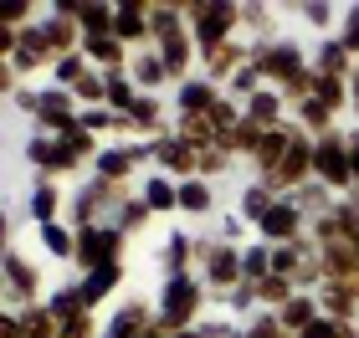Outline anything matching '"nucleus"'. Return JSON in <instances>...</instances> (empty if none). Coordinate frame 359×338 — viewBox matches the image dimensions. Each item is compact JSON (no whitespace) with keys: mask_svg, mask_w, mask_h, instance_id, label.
Here are the masks:
<instances>
[{"mask_svg":"<svg viewBox=\"0 0 359 338\" xmlns=\"http://www.w3.org/2000/svg\"><path fill=\"white\" fill-rule=\"evenodd\" d=\"M252 62H257V67H262L267 87H277V92H283V98H287V92L298 87V83H303L308 72H313V57H308L303 46L292 41V36H277V41H262V46L252 41Z\"/></svg>","mask_w":359,"mask_h":338,"instance_id":"f257e3e1","label":"nucleus"},{"mask_svg":"<svg viewBox=\"0 0 359 338\" xmlns=\"http://www.w3.org/2000/svg\"><path fill=\"white\" fill-rule=\"evenodd\" d=\"M185 21H190V41L201 46V57H205V52H216V46L236 41L241 6H236V0H190Z\"/></svg>","mask_w":359,"mask_h":338,"instance_id":"f03ea898","label":"nucleus"},{"mask_svg":"<svg viewBox=\"0 0 359 338\" xmlns=\"http://www.w3.org/2000/svg\"><path fill=\"white\" fill-rule=\"evenodd\" d=\"M201 302H205V282L201 277H165V287H159V323H165L170 333H185L201 323Z\"/></svg>","mask_w":359,"mask_h":338,"instance_id":"7ed1b4c3","label":"nucleus"},{"mask_svg":"<svg viewBox=\"0 0 359 338\" xmlns=\"http://www.w3.org/2000/svg\"><path fill=\"white\" fill-rule=\"evenodd\" d=\"M195 262H201V282L221 297L247 282L241 277V246H231V241H221V236H195Z\"/></svg>","mask_w":359,"mask_h":338,"instance_id":"20e7f679","label":"nucleus"},{"mask_svg":"<svg viewBox=\"0 0 359 338\" xmlns=\"http://www.w3.org/2000/svg\"><path fill=\"white\" fill-rule=\"evenodd\" d=\"M313 180L329 185L334 195H349L354 185V164H349V134H339V128H329V134L313 139Z\"/></svg>","mask_w":359,"mask_h":338,"instance_id":"39448f33","label":"nucleus"},{"mask_svg":"<svg viewBox=\"0 0 359 338\" xmlns=\"http://www.w3.org/2000/svg\"><path fill=\"white\" fill-rule=\"evenodd\" d=\"M77 118H83V103H77L67 87L52 83V87L36 92V108H31V123H36V134H57V139H62Z\"/></svg>","mask_w":359,"mask_h":338,"instance_id":"423d86ee","label":"nucleus"},{"mask_svg":"<svg viewBox=\"0 0 359 338\" xmlns=\"http://www.w3.org/2000/svg\"><path fill=\"white\" fill-rule=\"evenodd\" d=\"M123 241H128V236H123L113 220L77 231V272H93V267H113V262H123Z\"/></svg>","mask_w":359,"mask_h":338,"instance_id":"0eeeda50","label":"nucleus"},{"mask_svg":"<svg viewBox=\"0 0 359 338\" xmlns=\"http://www.w3.org/2000/svg\"><path fill=\"white\" fill-rule=\"evenodd\" d=\"M303 236H308V216L292 205V195H277V205L257 220V241H267V246H292Z\"/></svg>","mask_w":359,"mask_h":338,"instance_id":"6e6552de","label":"nucleus"},{"mask_svg":"<svg viewBox=\"0 0 359 338\" xmlns=\"http://www.w3.org/2000/svg\"><path fill=\"white\" fill-rule=\"evenodd\" d=\"M149 154H154V169L170 174V180H201V154H195L175 128L159 134V139H149Z\"/></svg>","mask_w":359,"mask_h":338,"instance_id":"1a4fd4ad","label":"nucleus"},{"mask_svg":"<svg viewBox=\"0 0 359 338\" xmlns=\"http://www.w3.org/2000/svg\"><path fill=\"white\" fill-rule=\"evenodd\" d=\"M6 308L11 313H21V308H31V302H41L36 293H41V272H36V262H26L21 251H6Z\"/></svg>","mask_w":359,"mask_h":338,"instance_id":"9d476101","label":"nucleus"},{"mask_svg":"<svg viewBox=\"0 0 359 338\" xmlns=\"http://www.w3.org/2000/svg\"><path fill=\"white\" fill-rule=\"evenodd\" d=\"M149 143H108V149L103 154H97L93 159V174H97V180H113V185H128V180H134V169L139 164H149Z\"/></svg>","mask_w":359,"mask_h":338,"instance_id":"9b49d317","label":"nucleus"},{"mask_svg":"<svg viewBox=\"0 0 359 338\" xmlns=\"http://www.w3.org/2000/svg\"><path fill=\"white\" fill-rule=\"evenodd\" d=\"M26 159L36 164V174H46V180H52V174H72V169H77V159L67 154V143H62L57 134H31V139H26Z\"/></svg>","mask_w":359,"mask_h":338,"instance_id":"f8f14e48","label":"nucleus"},{"mask_svg":"<svg viewBox=\"0 0 359 338\" xmlns=\"http://www.w3.org/2000/svg\"><path fill=\"white\" fill-rule=\"evenodd\" d=\"M149 6H154V0H118L113 36H118L128 52H144V41H154V31H149Z\"/></svg>","mask_w":359,"mask_h":338,"instance_id":"ddd939ff","label":"nucleus"},{"mask_svg":"<svg viewBox=\"0 0 359 338\" xmlns=\"http://www.w3.org/2000/svg\"><path fill=\"white\" fill-rule=\"evenodd\" d=\"M11 67H15V72L57 67V46H52V36H46V31H41V21L21 31V41H15V57H11Z\"/></svg>","mask_w":359,"mask_h":338,"instance_id":"4468645a","label":"nucleus"},{"mask_svg":"<svg viewBox=\"0 0 359 338\" xmlns=\"http://www.w3.org/2000/svg\"><path fill=\"white\" fill-rule=\"evenodd\" d=\"M313 297H318L323 318H334V323H344V328L359 323V287L354 282H323Z\"/></svg>","mask_w":359,"mask_h":338,"instance_id":"2eb2a0df","label":"nucleus"},{"mask_svg":"<svg viewBox=\"0 0 359 338\" xmlns=\"http://www.w3.org/2000/svg\"><path fill=\"white\" fill-rule=\"evenodd\" d=\"M149 323H154V302L149 297H128V302H118V313L103 323V338H144Z\"/></svg>","mask_w":359,"mask_h":338,"instance_id":"dca6fc26","label":"nucleus"},{"mask_svg":"<svg viewBox=\"0 0 359 338\" xmlns=\"http://www.w3.org/2000/svg\"><path fill=\"white\" fill-rule=\"evenodd\" d=\"M247 62H252V46H247V41L236 36V41L216 46V52H205V57H201V72H205L210 83L221 87V83H231V77H236L241 67H247Z\"/></svg>","mask_w":359,"mask_h":338,"instance_id":"f3484780","label":"nucleus"},{"mask_svg":"<svg viewBox=\"0 0 359 338\" xmlns=\"http://www.w3.org/2000/svg\"><path fill=\"white\" fill-rule=\"evenodd\" d=\"M221 103V87L210 83L205 72H195V77H185V83L175 87V108H180V118H201V113H210Z\"/></svg>","mask_w":359,"mask_h":338,"instance_id":"a211bd4d","label":"nucleus"},{"mask_svg":"<svg viewBox=\"0 0 359 338\" xmlns=\"http://www.w3.org/2000/svg\"><path fill=\"white\" fill-rule=\"evenodd\" d=\"M118 282H123V262H113V267H93V272H77V297H83V308L93 313L97 302H108L113 293H118Z\"/></svg>","mask_w":359,"mask_h":338,"instance_id":"6ab92c4d","label":"nucleus"},{"mask_svg":"<svg viewBox=\"0 0 359 338\" xmlns=\"http://www.w3.org/2000/svg\"><path fill=\"white\" fill-rule=\"evenodd\" d=\"M67 15H77V26H83V36H108L113 21H118V6H108V0H57Z\"/></svg>","mask_w":359,"mask_h":338,"instance_id":"aec40b11","label":"nucleus"},{"mask_svg":"<svg viewBox=\"0 0 359 338\" xmlns=\"http://www.w3.org/2000/svg\"><path fill=\"white\" fill-rule=\"evenodd\" d=\"M154 52L165 57V67H170V83H175V87L185 83V77H195V57H201V46L190 41V31H185V36H170V41H159Z\"/></svg>","mask_w":359,"mask_h":338,"instance_id":"412c9836","label":"nucleus"},{"mask_svg":"<svg viewBox=\"0 0 359 338\" xmlns=\"http://www.w3.org/2000/svg\"><path fill=\"white\" fill-rule=\"evenodd\" d=\"M83 57L93 62L97 72H118V67H128V62H134V52H128L113 31H108V36H83Z\"/></svg>","mask_w":359,"mask_h":338,"instance_id":"4be33fe9","label":"nucleus"},{"mask_svg":"<svg viewBox=\"0 0 359 338\" xmlns=\"http://www.w3.org/2000/svg\"><path fill=\"white\" fill-rule=\"evenodd\" d=\"M41 31L52 36L57 57H72V52H83V26H77V15H67L62 6H52V15H41Z\"/></svg>","mask_w":359,"mask_h":338,"instance_id":"5701e85b","label":"nucleus"},{"mask_svg":"<svg viewBox=\"0 0 359 338\" xmlns=\"http://www.w3.org/2000/svg\"><path fill=\"white\" fill-rule=\"evenodd\" d=\"M298 139V123H283V128H267V139H262V149L252 154V164H257V180H272V169L283 164V154H287V143Z\"/></svg>","mask_w":359,"mask_h":338,"instance_id":"b1692460","label":"nucleus"},{"mask_svg":"<svg viewBox=\"0 0 359 338\" xmlns=\"http://www.w3.org/2000/svg\"><path fill=\"white\" fill-rule=\"evenodd\" d=\"M241 108H247V118H252V123H262V128H283V123H292V118H287V108H292V103H287L277 87H262L257 98H247Z\"/></svg>","mask_w":359,"mask_h":338,"instance_id":"393cba45","label":"nucleus"},{"mask_svg":"<svg viewBox=\"0 0 359 338\" xmlns=\"http://www.w3.org/2000/svg\"><path fill=\"white\" fill-rule=\"evenodd\" d=\"M128 77H134L139 92H159V87L170 83V67H165V57L149 46V52H134V62H128Z\"/></svg>","mask_w":359,"mask_h":338,"instance_id":"a878e982","label":"nucleus"},{"mask_svg":"<svg viewBox=\"0 0 359 338\" xmlns=\"http://www.w3.org/2000/svg\"><path fill=\"white\" fill-rule=\"evenodd\" d=\"M359 67V62L344 52V41H339V36H323L318 41V52H313V72L318 77H349Z\"/></svg>","mask_w":359,"mask_h":338,"instance_id":"bb28decb","label":"nucleus"},{"mask_svg":"<svg viewBox=\"0 0 359 338\" xmlns=\"http://www.w3.org/2000/svg\"><path fill=\"white\" fill-rule=\"evenodd\" d=\"M144 205H149L154 216H170V211H180V180H170V174H149V180H144Z\"/></svg>","mask_w":359,"mask_h":338,"instance_id":"cd10ccee","label":"nucleus"},{"mask_svg":"<svg viewBox=\"0 0 359 338\" xmlns=\"http://www.w3.org/2000/svg\"><path fill=\"white\" fill-rule=\"evenodd\" d=\"M277 318H283V328L298 338L303 328H313L318 318H323V308H318V297H313V293H298V297L287 302V308H277Z\"/></svg>","mask_w":359,"mask_h":338,"instance_id":"c85d7f7f","label":"nucleus"},{"mask_svg":"<svg viewBox=\"0 0 359 338\" xmlns=\"http://www.w3.org/2000/svg\"><path fill=\"white\" fill-rule=\"evenodd\" d=\"M292 205L308 216V225H313L318 216H329V211H339V200H334V190L329 185H318V180H308L303 190H292Z\"/></svg>","mask_w":359,"mask_h":338,"instance_id":"c756f323","label":"nucleus"},{"mask_svg":"<svg viewBox=\"0 0 359 338\" xmlns=\"http://www.w3.org/2000/svg\"><path fill=\"white\" fill-rule=\"evenodd\" d=\"M36 236H41V246L57 256V262H77V231L67 220H46V225H36Z\"/></svg>","mask_w":359,"mask_h":338,"instance_id":"7c9ffc66","label":"nucleus"},{"mask_svg":"<svg viewBox=\"0 0 359 338\" xmlns=\"http://www.w3.org/2000/svg\"><path fill=\"white\" fill-rule=\"evenodd\" d=\"M31 220L36 225H46V220H57V211H62V190L46 180V174H36V185H31Z\"/></svg>","mask_w":359,"mask_h":338,"instance_id":"2f4dec72","label":"nucleus"},{"mask_svg":"<svg viewBox=\"0 0 359 338\" xmlns=\"http://www.w3.org/2000/svg\"><path fill=\"white\" fill-rule=\"evenodd\" d=\"M190 262H195V236L175 231L165 241V277H190Z\"/></svg>","mask_w":359,"mask_h":338,"instance_id":"473e14b6","label":"nucleus"},{"mask_svg":"<svg viewBox=\"0 0 359 338\" xmlns=\"http://www.w3.org/2000/svg\"><path fill=\"white\" fill-rule=\"evenodd\" d=\"M175 134L185 139V143H190L195 154H205V149H216V143H221V134H216V123H210L205 113H201V118H180V123H175Z\"/></svg>","mask_w":359,"mask_h":338,"instance_id":"72a5a7b5","label":"nucleus"},{"mask_svg":"<svg viewBox=\"0 0 359 338\" xmlns=\"http://www.w3.org/2000/svg\"><path fill=\"white\" fill-rule=\"evenodd\" d=\"M292 297H298V282H292V277H277V272H272V277H262V282H257V302H262V308H287V302Z\"/></svg>","mask_w":359,"mask_h":338,"instance_id":"f704fd0d","label":"nucleus"},{"mask_svg":"<svg viewBox=\"0 0 359 338\" xmlns=\"http://www.w3.org/2000/svg\"><path fill=\"white\" fill-rule=\"evenodd\" d=\"M103 83H108V108L113 113H128V108L139 103V87H134V77H128V67L103 72Z\"/></svg>","mask_w":359,"mask_h":338,"instance_id":"c9c22d12","label":"nucleus"},{"mask_svg":"<svg viewBox=\"0 0 359 338\" xmlns=\"http://www.w3.org/2000/svg\"><path fill=\"white\" fill-rule=\"evenodd\" d=\"M272 205H277V190H272V185H262V180H252L247 190H241V216H247L252 225L262 220V216L272 211Z\"/></svg>","mask_w":359,"mask_h":338,"instance_id":"e433bc0d","label":"nucleus"},{"mask_svg":"<svg viewBox=\"0 0 359 338\" xmlns=\"http://www.w3.org/2000/svg\"><path fill=\"white\" fill-rule=\"evenodd\" d=\"M241 277H247V282L272 277V246H267V241H252V246H241Z\"/></svg>","mask_w":359,"mask_h":338,"instance_id":"4c0bfd02","label":"nucleus"},{"mask_svg":"<svg viewBox=\"0 0 359 338\" xmlns=\"http://www.w3.org/2000/svg\"><path fill=\"white\" fill-rule=\"evenodd\" d=\"M210 205H216V195L205 180H180V216H205Z\"/></svg>","mask_w":359,"mask_h":338,"instance_id":"58836bf2","label":"nucleus"},{"mask_svg":"<svg viewBox=\"0 0 359 338\" xmlns=\"http://www.w3.org/2000/svg\"><path fill=\"white\" fill-rule=\"evenodd\" d=\"M313 98L329 108V113L349 108V77H318V72H313Z\"/></svg>","mask_w":359,"mask_h":338,"instance_id":"ea45409f","label":"nucleus"},{"mask_svg":"<svg viewBox=\"0 0 359 338\" xmlns=\"http://www.w3.org/2000/svg\"><path fill=\"white\" fill-rule=\"evenodd\" d=\"M154 220V211L144 205V195H128L123 205H118V216H113V225H118L123 236H134V231H144V225Z\"/></svg>","mask_w":359,"mask_h":338,"instance_id":"a19ab883","label":"nucleus"},{"mask_svg":"<svg viewBox=\"0 0 359 338\" xmlns=\"http://www.w3.org/2000/svg\"><path fill=\"white\" fill-rule=\"evenodd\" d=\"M57 318L46 313V302H31V308H21V333L26 338H57Z\"/></svg>","mask_w":359,"mask_h":338,"instance_id":"79ce46f5","label":"nucleus"},{"mask_svg":"<svg viewBox=\"0 0 359 338\" xmlns=\"http://www.w3.org/2000/svg\"><path fill=\"white\" fill-rule=\"evenodd\" d=\"M62 143H67V154L77 159V164H93V159L103 154V149H97V134H88L83 123H72L67 134H62Z\"/></svg>","mask_w":359,"mask_h":338,"instance_id":"37998d69","label":"nucleus"},{"mask_svg":"<svg viewBox=\"0 0 359 338\" xmlns=\"http://www.w3.org/2000/svg\"><path fill=\"white\" fill-rule=\"evenodd\" d=\"M46 313H52L57 323H67V318H83L88 308H83V297H77V287L67 282V287H57V293L46 297Z\"/></svg>","mask_w":359,"mask_h":338,"instance_id":"c03bdc74","label":"nucleus"},{"mask_svg":"<svg viewBox=\"0 0 359 338\" xmlns=\"http://www.w3.org/2000/svg\"><path fill=\"white\" fill-rule=\"evenodd\" d=\"M93 72V62L83 57V52H72V57H57V67H52V77H57V87H77V83H83V77Z\"/></svg>","mask_w":359,"mask_h":338,"instance_id":"a18cd8bd","label":"nucleus"},{"mask_svg":"<svg viewBox=\"0 0 359 338\" xmlns=\"http://www.w3.org/2000/svg\"><path fill=\"white\" fill-rule=\"evenodd\" d=\"M241 31H257V46H262V41H277L272 6H241Z\"/></svg>","mask_w":359,"mask_h":338,"instance_id":"49530a36","label":"nucleus"},{"mask_svg":"<svg viewBox=\"0 0 359 338\" xmlns=\"http://www.w3.org/2000/svg\"><path fill=\"white\" fill-rule=\"evenodd\" d=\"M236 338H292V333L283 328V318H277V313H257V318H252V323L241 328Z\"/></svg>","mask_w":359,"mask_h":338,"instance_id":"de8ad7c7","label":"nucleus"},{"mask_svg":"<svg viewBox=\"0 0 359 338\" xmlns=\"http://www.w3.org/2000/svg\"><path fill=\"white\" fill-rule=\"evenodd\" d=\"M41 15H36V0H15V6L0 10V26H11V31H26V26H36Z\"/></svg>","mask_w":359,"mask_h":338,"instance_id":"09e8293b","label":"nucleus"},{"mask_svg":"<svg viewBox=\"0 0 359 338\" xmlns=\"http://www.w3.org/2000/svg\"><path fill=\"white\" fill-rule=\"evenodd\" d=\"M339 41H344V52L359 62V6H344V10H339Z\"/></svg>","mask_w":359,"mask_h":338,"instance_id":"8fccbe9b","label":"nucleus"},{"mask_svg":"<svg viewBox=\"0 0 359 338\" xmlns=\"http://www.w3.org/2000/svg\"><path fill=\"white\" fill-rule=\"evenodd\" d=\"M231 149H226V143H216V149H205L201 154V180H216V174H226V169H231Z\"/></svg>","mask_w":359,"mask_h":338,"instance_id":"3c124183","label":"nucleus"},{"mask_svg":"<svg viewBox=\"0 0 359 338\" xmlns=\"http://www.w3.org/2000/svg\"><path fill=\"white\" fill-rule=\"evenodd\" d=\"M298 15H303L308 26H318V31H329V26L339 21V10H334V6H323V0H303Z\"/></svg>","mask_w":359,"mask_h":338,"instance_id":"603ef678","label":"nucleus"},{"mask_svg":"<svg viewBox=\"0 0 359 338\" xmlns=\"http://www.w3.org/2000/svg\"><path fill=\"white\" fill-rule=\"evenodd\" d=\"M57 338H103V328L93 323V313H83V318H67V323L57 328Z\"/></svg>","mask_w":359,"mask_h":338,"instance_id":"864d4df0","label":"nucleus"},{"mask_svg":"<svg viewBox=\"0 0 359 338\" xmlns=\"http://www.w3.org/2000/svg\"><path fill=\"white\" fill-rule=\"evenodd\" d=\"M221 302H226L231 313H252V308H257V282H241V287H231V293H226Z\"/></svg>","mask_w":359,"mask_h":338,"instance_id":"5fc2aeb1","label":"nucleus"},{"mask_svg":"<svg viewBox=\"0 0 359 338\" xmlns=\"http://www.w3.org/2000/svg\"><path fill=\"white\" fill-rule=\"evenodd\" d=\"M339 216H344L349 236H359V190H349V195H339Z\"/></svg>","mask_w":359,"mask_h":338,"instance_id":"6e6d98bb","label":"nucleus"},{"mask_svg":"<svg viewBox=\"0 0 359 338\" xmlns=\"http://www.w3.org/2000/svg\"><path fill=\"white\" fill-rule=\"evenodd\" d=\"M298 338H344V323H334V318H318V323L303 328Z\"/></svg>","mask_w":359,"mask_h":338,"instance_id":"4d7b16f0","label":"nucleus"},{"mask_svg":"<svg viewBox=\"0 0 359 338\" xmlns=\"http://www.w3.org/2000/svg\"><path fill=\"white\" fill-rule=\"evenodd\" d=\"M241 225H247V216H241V211H236L231 220H226V225H221V241H231V246H236V236H241Z\"/></svg>","mask_w":359,"mask_h":338,"instance_id":"13d9d810","label":"nucleus"},{"mask_svg":"<svg viewBox=\"0 0 359 338\" xmlns=\"http://www.w3.org/2000/svg\"><path fill=\"white\" fill-rule=\"evenodd\" d=\"M349 164H354V185H359V128L349 134Z\"/></svg>","mask_w":359,"mask_h":338,"instance_id":"bf43d9fd","label":"nucleus"},{"mask_svg":"<svg viewBox=\"0 0 359 338\" xmlns=\"http://www.w3.org/2000/svg\"><path fill=\"white\" fill-rule=\"evenodd\" d=\"M349 108H354V118H359V67L349 72Z\"/></svg>","mask_w":359,"mask_h":338,"instance_id":"052dcab7","label":"nucleus"},{"mask_svg":"<svg viewBox=\"0 0 359 338\" xmlns=\"http://www.w3.org/2000/svg\"><path fill=\"white\" fill-rule=\"evenodd\" d=\"M175 338H201V328H185V333H175Z\"/></svg>","mask_w":359,"mask_h":338,"instance_id":"680f3d73","label":"nucleus"},{"mask_svg":"<svg viewBox=\"0 0 359 338\" xmlns=\"http://www.w3.org/2000/svg\"><path fill=\"white\" fill-rule=\"evenodd\" d=\"M344 338H359V323H354V328H344Z\"/></svg>","mask_w":359,"mask_h":338,"instance_id":"e2e57ef3","label":"nucleus"}]
</instances>
